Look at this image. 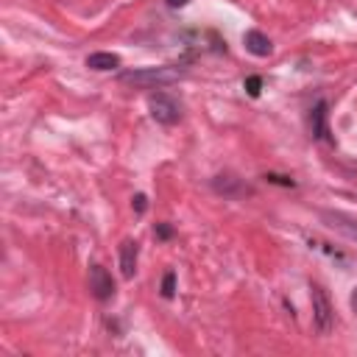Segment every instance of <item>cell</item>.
<instances>
[{
    "label": "cell",
    "mask_w": 357,
    "mask_h": 357,
    "mask_svg": "<svg viewBox=\"0 0 357 357\" xmlns=\"http://www.w3.org/2000/svg\"><path fill=\"white\" fill-rule=\"evenodd\" d=\"M184 67L181 64H162V67H139V70H126L120 73V81L123 84H134V86H142V89H162V86H170L176 81L184 78Z\"/></svg>",
    "instance_id": "cell-1"
},
{
    "label": "cell",
    "mask_w": 357,
    "mask_h": 357,
    "mask_svg": "<svg viewBox=\"0 0 357 357\" xmlns=\"http://www.w3.org/2000/svg\"><path fill=\"white\" fill-rule=\"evenodd\" d=\"M148 112H151V117H153L156 123H162V126H176V123L181 120V106H178V100L170 98V95H165V92H151V95H148Z\"/></svg>",
    "instance_id": "cell-2"
},
{
    "label": "cell",
    "mask_w": 357,
    "mask_h": 357,
    "mask_svg": "<svg viewBox=\"0 0 357 357\" xmlns=\"http://www.w3.org/2000/svg\"><path fill=\"white\" fill-rule=\"evenodd\" d=\"M310 298H312V321H315V329H318L321 335H326V332L332 329V324H335L332 301H329L326 290H324V287H318V284H312Z\"/></svg>",
    "instance_id": "cell-3"
},
{
    "label": "cell",
    "mask_w": 357,
    "mask_h": 357,
    "mask_svg": "<svg viewBox=\"0 0 357 357\" xmlns=\"http://www.w3.org/2000/svg\"><path fill=\"white\" fill-rule=\"evenodd\" d=\"M321 223L343 237H349L351 243H357V215H349V212H340V209H321L318 212Z\"/></svg>",
    "instance_id": "cell-4"
},
{
    "label": "cell",
    "mask_w": 357,
    "mask_h": 357,
    "mask_svg": "<svg viewBox=\"0 0 357 357\" xmlns=\"http://www.w3.org/2000/svg\"><path fill=\"white\" fill-rule=\"evenodd\" d=\"M89 290L98 301H109L114 296V279L103 265H92L89 268Z\"/></svg>",
    "instance_id": "cell-5"
},
{
    "label": "cell",
    "mask_w": 357,
    "mask_h": 357,
    "mask_svg": "<svg viewBox=\"0 0 357 357\" xmlns=\"http://www.w3.org/2000/svg\"><path fill=\"white\" fill-rule=\"evenodd\" d=\"M243 45H245V50L251 53V56H257V59H268L271 53H273V42L262 33V31H245L243 33Z\"/></svg>",
    "instance_id": "cell-6"
},
{
    "label": "cell",
    "mask_w": 357,
    "mask_h": 357,
    "mask_svg": "<svg viewBox=\"0 0 357 357\" xmlns=\"http://www.w3.org/2000/svg\"><path fill=\"white\" fill-rule=\"evenodd\" d=\"M326 117H329V106H326V100H318V103H315V109L310 112V128H312V137H315V139L332 142V137H329V126H326Z\"/></svg>",
    "instance_id": "cell-7"
},
{
    "label": "cell",
    "mask_w": 357,
    "mask_h": 357,
    "mask_svg": "<svg viewBox=\"0 0 357 357\" xmlns=\"http://www.w3.org/2000/svg\"><path fill=\"white\" fill-rule=\"evenodd\" d=\"M137 257H139L137 240H123L120 243V273H123V279H131L137 273Z\"/></svg>",
    "instance_id": "cell-8"
},
{
    "label": "cell",
    "mask_w": 357,
    "mask_h": 357,
    "mask_svg": "<svg viewBox=\"0 0 357 357\" xmlns=\"http://www.w3.org/2000/svg\"><path fill=\"white\" fill-rule=\"evenodd\" d=\"M212 190L220 192V195H229V198H240V195H248V192H251V190H248L240 178H234V176H215V178H212Z\"/></svg>",
    "instance_id": "cell-9"
},
{
    "label": "cell",
    "mask_w": 357,
    "mask_h": 357,
    "mask_svg": "<svg viewBox=\"0 0 357 357\" xmlns=\"http://www.w3.org/2000/svg\"><path fill=\"white\" fill-rule=\"evenodd\" d=\"M86 67L106 73V70H117L120 67V56L117 53H89L86 56Z\"/></svg>",
    "instance_id": "cell-10"
},
{
    "label": "cell",
    "mask_w": 357,
    "mask_h": 357,
    "mask_svg": "<svg viewBox=\"0 0 357 357\" xmlns=\"http://www.w3.org/2000/svg\"><path fill=\"white\" fill-rule=\"evenodd\" d=\"M173 293H176V273H173V271H167V273H165V279H162V296H165V298H170Z\"/></svg>",
    "instance_id": "cell-11"
},
{
    "label": "cell",
    "mask_w": 357,
    "mask_h": 357,
    "mask_svg": "<svg viewBox=\"0 0 357 357\" xmlns=\"http://www.w3.org/2000/svg\"><path fill=\"white\" fill-rule=\"evenodd\" d=\"M243 86H245V92H248L251 98H257V95H259V89H262V78H259V75H248Z\"/></svg>",
    "instance_id": "cell-12"
},
{
    "label": "cell",
    "mask_w": 357,
    "mask_h": 357,
    "mask_svg": "<svg viewBox=\"0 0 357 357\" xmlns=\"http://www.w3.org/2000/svg\"><path fill=\"white\" fill-rule=\"evenodd\" d=\"M265 178H268V181H273V184H282V187H296V181H293V178H287V176H276V173H268Z\"/></svg>",
    "instance_id": "cell-13"
},
{
    "label": "cell",
    "mask_w": 357,
    "mask_h": 357,
    "mask_svg": "<svg viewBox=\"0 0 357 357\" xmlns=\"http://www.w3.org/2000/svg\"><path fill=\"white\" fill-rule=\"evenodd\" d=\"M153 234H156L159 240H167V237L173 234V229H170L167 223H156V229H153Z\"/></svg>",
    "instance_id": "cell-14"
},
{
    "label": "cell",
    "mask_w": 357,
    "mask_h": 357,
    "mask_svg": "<svg viewBox=\"0 0 357 357\" xmlns=\"http://www.w3.org/2000/svg\"><path fill=\"white\" fill-rule=\"evenodd\" d=\"M145 206H148V198H145L142 192H137V195H134V209L142 215V212H145Z\"/></svg>",
    "instance_id": "cell-15"
},
{
    "label": "cell",
    "mask_w": 357,
    "mask_h": 357,
    "mask_svg": "<svg viewBox=\"0 0 357 357\" xmlns=\"http://www.w3.org/2000/svg\"><path fill=\"white\" fill-rule=\"evenodd\" d=\"M165 3H167V6H170V8H178V6H187V3H190V0H165Z\"/></svg>",
    "instance_id": "cell-16"
},
{
    "label": "cell",
    "mask_w": 357,
    "mask_h": 357,
    "mask_svg": "<svg viewBox=\"0 0 357 357\" xmlns=\"http://www.w3.org/2000/svg\"><path fill=\"white\" fill-rule=\"evenodd\" d=\"M349 301H351V310H354V312H357V287H354V290H351V298H349Z\"/></svg>",
    "instance_id": "cell-17"
}]
</instances>
